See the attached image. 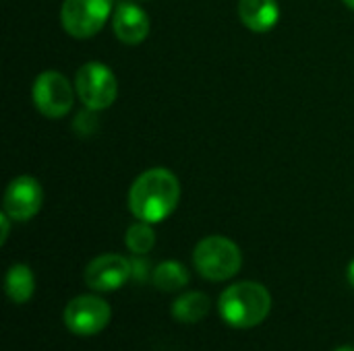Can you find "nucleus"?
<instances>
[{
	"mask_svg": "<svg viewBox=\"0 0 354 351\" xmlns=\"http://www.w3.org/2000/svg\"><path fill=\"white\" fill-rule=\"evenodd\" d=\"M180 201L178 178L166 168L143 172L129 190V209L139 221L160 223L174 213Z\"/></svg>",
	"mask_w": 354,
	"mask_h": 351,
	"instance_id": "f257e3e1",
	"label": "nucleus"
},
{
	"mask_svg": "<svg viewBox=\"0 0 354 351\" xmlns=\"http://www.w3.org/2000/svg\"><path fill=\"white\" fill-rule=\"evenodd\" d=\"M224 323L234 329H253L261 325L272 310L268 288L257 281H241L222 292L218 302Z\"/></svg>",
	"mask_w": 354,
	"mask_h": 351,
	"instance_id": "f03ea898",
	"label": "nucleus"
},
{
	"mask_svg": "<svg viewBox=\"0 0 354 351\" xmlns=\"http://www.w3.org/2000/svg\"><path fill=\"white\" fill-rule=\"evenodd\" d=\"M193 263L207 281H226L241 271V248L224 236H207L193 250Z\"/></svg>",
	"mask_w": 354,
	"mask_h": 351,
	"instance_id": "7ed1b4c3",
	"label": "nucleus"
},
{
	"mask_svg": "<svg viewBox=\"0 0 354 351\" xmlns=\"http://www.w3.org/2000/svg\"><path fill=\"white\" fill-rule=\"evenodd\" d=\"M75 89L87 110L102 112L116 101L118 81H116V74L106 64L87 62L77 72Z\"/></svg>",
	"mask_w": 354,
	"mask_h": 351,
	"instance_id": "20e7f679",
	"label": "nucleus"
},
{
	"mask_svg": "<svg viewBox=\"0 0 354 351\" xmlns=\"http://www.w3.org/2000/svg\"><path fill=\"white\" fill-rule=\"evenodd\" d=\"M112 12V0H64L60 8V23L75 39H89L100 33Z\"/></svg>",
	"mask_w": 354,
	"mask_h": 351,
	"instance_id": "39448f33",
	"label": "nucleus"
},
{
	"mask_svg": "<svg viewBox=\"0 0 354 351\" xmlns=\"http://www.w3.org/2000/svg\"><path fill=\"white\" fill-rule=\"evenodd\" d=\"M31 97L41 116H46L50 120H58L71 112L73 101H75V91L62 72L44 70L33 81Z\"/></svg>",
	"mask_w": 354,
	"mask_h": 351,
	"instance_id": "423d86ee",
	"label": "nucleus"
},
{
	"mask_svg": "<svg viewBox=\"0 0 354 351\" xmlns=\"http://www.w3.org/2000/svg\"><path fill=\"white\" fill-rule=\"evenodd\" d=\"M110 317L112 312L106 300L100 296H79L66 304L62 321L71 333L87 337L104 331L110 323Z\"/></svg>",
	"mask_w": 354,
	"mask_h": 351,
	"instance_id": "0eeeda50",
	"label": "nucleus"
},
{
	"mask_svg": "<svg viewBox=\"0 0 354 351\" xmlns=\"http://www.w3.org/2000/svg\"><path fill=\"white\" fill-rule=\"evenodd\" d=\"M41 203L44 190L39 182L31 176H19L6 186L2 209L12 221H29L39 213Z\"/></svg>",
	"mask_w": 354,
	"mask_h": 351,
	"instance_id": "6e6552de",
	"label": "nucleus"
},
{
	"mask_svg": "<svg viewBox=\"0 0 354 351\" xmlns=\"http://www.w3.org/2000/svg\"><path fill=\"white\" fill-rule=\"evenodd\" d=\"M83 277L93 292H114L133 277V263L120 254H102L85 267Z\"/></svg>",
	"mask_w": 354,
	"mask_h": 351,
	"instance_id": "1a4fd4ad",
	"label": "nucleus"
},
{
	"mask_svg": "<svg viewBox=\"0 0 354 351\" xmlns=\"http://www.w3.org/2000/svg\"><path fill=\"white\" fill-rule=\"evenodd\" d=\"M112 29L122 43L137 46L149 35V17L137 4L120 2L112 12Z\"/></svg>",
	"mask_w": 354,
	"mask_h": 351,
	"instance_id": "9d476101",
	"label": "nucleus"
},
{
	"mask_svg": "<svg viewBox=\"0 0 354 351\" xmlns=\"http://www.w3.org/2000/svg\"><path fill=\"white\" fill-rule=\"evenodd\" d=\"M239 17L247 29L255 33H268L280 21V4L278 0H241Z\"/></svg>",
	"mask_w": 354,
	"mask_h": 351,
	"instance_id": "9b49d317",
	"label": "nucleus"
},
{
	"mask_svg": "<svg viewBox=\"0 0 354 351\" xmlns=\"http://www.w3.org/2000/svg\"><path fill=\"white\" fill-rule=\"evenodd\" d=\"M209 308H212V300L205 294L189 292L176 298V302L172 304V317L183 325H193L205 319Z\"/></svg>",
	"mask_w": 354,
	"mask_h": 351,
	"instance_id": "f8f14e48",
	"label": "nucleus"
},
{
	"mask_svg": "<svg viewBox=\"0 0 354 351\" xmlns=\"http://www.w3.org/2000/svg\"><path fill=\"white\" fill-rule=\"evenodd\" d=\"M6 296L15 304H25L31 300L33 290H35V279L33 273L27 265H12L6 273Z\"/></svg>",
	"mask_w": 354,
	"mask_h": 351,
	"instance_id": "ddd939ff",
	"label": "nucleus"
},
{
	"mask_svg": "<svg viewBox=\"0 0 354 351\" xmlns=\"http://www.w3.org/2000/svg\"><path fill=\"white\" fill-rule=\"evenodd\" d=\"M189 279H191V277H189V271H187L180 263H176V261H164V263H160V265L153 269V273H151L153 285H156L160 292H164V294L183 290V288L189 283Z\"/></svg>",
	"mask_w": 354,
	"mask_h": 351,
	"instance_id": "4468645a",
	"label": "nucleus"
},
{
	"mask_svg": "<svg viewBox=\"0 0 354 351\" xmlns=\"http://www.w3.org/2000/svg\"><path fill=\"white\" fill-rule=\"evenodd\" d=\"M124 242H127V248L133 254H147L156 244V232L151 230V223L137 221L127 230Z\"/></svg>",
	"mask_w": 354,
	"mask_h": 351,
	"instance_id": "2eb2a0df",
	"label": "nucleus"
},
{
	"mask_svg": "<svg viewBox=\"0 0 354 351\" xmlns=\"http://www.w3.org/2000/svg\"><path fill=\"white\" fill-rule=\"evenodd\" d=\"M95 116H93V110H87V112H81L77 118H75V130L83 137H87V134H91L93 132V128H95Z\"/></svg>",
	"mask_w": 354,
	"mask_h": 351,
	"instance_id": "dca6fc26",
	"label": "nucleus"
},
{
	"mask_svg": "<svg viewBox=\"0 0 354 351\" xmlns=\"http://www.w3.org/2000/svg\"><path fill=\"white\" fill-rule=\"evenodd\" d=\"M133 279L137 281H145L147 275H149V269H147V263L143 259H133Z\"/></svg>",
	"mask_w": 354,
	"mask_h": 351,
	"instance_id": "f3484780",
	"label": "nucleus"
},
{
	"mask_svg": "<svg viewBox=\"0 0 354 351\" xmlns=\"http://www.w3.org/2000/svg\"><path fill=\"white\" fill-rule=\"evenodd\" d=\"M0 225H2V236H0V244H6V238H8V232H10V217L2 211L0 215Z\"/></svg>",
	"mask_w": 354,
	"mask_h": 351,
	"instance_id": "a211bd4d",
	"label": "nucleus"
},
{
	"mask_svg": "<svg viewBox=\"0 0 354 351\" xmlns=\"http://www.w3.org/2000/svg\"><path fill=\"white\" fill-rule=\"evenodd\" d=\"M348 281H351V285L354 288V261L351 263V267H348Z\"/></svg>",
	"mask_w": 354,
	"mask_h": 351,
	"instance_id": "6ab92c4d",
	"label": "nucleus"
},
{
	"mask_svg": "<svg viewBox=\"0 0 354 351\" xmlns=\"http://www.w3.org/2000/svg\"><path fill=\"white\" fill-rule=\"evenodd\" d=\"M342 2H344V4H346L348 8H353V10H354V0H342Z\"/></svg>",
	"mask_w": 354,
	"mask_h": 351,
	"instance_id": "aec40b11",
	"label": "nucleus"
},
{
	"mask_svg": "<svg viewBox=\"0 0 354 351\" xmlns=\"http://www.w3.org/2000/svg\"><path fill=\"white\" fill-rule=\"evenodd\" d=\"M336 351H354V348H348V345H346V348H340V350Z\"/></svg>",
	"mask_w": 354,
	"mask_h": 351,
	"instance_id": "412c9836",
	"label": "nucleus"
}]
</instances>
